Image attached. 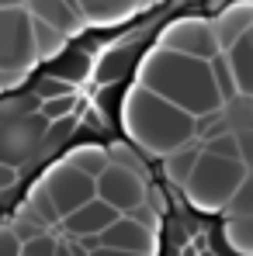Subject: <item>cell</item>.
I'll list each match as a JSON object with an SVG mask.
<instances>
[{
  "instance_id": "obj_1",
  "label": "cell",
  "mask_w": 253,
  "mask_h": 256,
  "mask_svg": "<svg viewBox=\"0 0 253 256\" xmlns=\"http://www.w3.org/2000/svg\"><path fill=\"white\" fill-rule=\"evenodd\" d=\"M180 21H201V0H153L128 18L87 24L0 86V225L73 156L135 149L128 94Z\"/></svg>"
},
{
  "instance_id": "obj_2",
  "label": "cell",
  "mask_w": 253,
  "mask_h": 256,
  "mask_svg": "<svg viewBox=\"0 0 253 256\" xmlns=\"http://www.w3.org/2000/svg\"><path fill=\"white\" fill-rule=\"evenodd\" d=\"M146 86L163 97L167 104L180 108L184 114H191L194 122L198 118H215L218 108L225 104L222 100V90L215 84V73H211V59L201 56H187V52H153L142 66V76Z\"/></svg>"
},
{
  "instance_id": "obj_3",
  "label": "cell",
  "mask_w": 253,
  "mask_h": 256,
  "mask_svg": "<svg viewBox=\"0 0 253 256\" xmlns=\"http://www.w3.org/2000/svg\"><path fill=\"white\" fill-rule=\"evenodd\" d=\"M135 125H139V152L149 160H167L177 149H184L191 138H198V122L184 114L180 108L167 104L156 94H142L135 104Z\"/></svg>"
},
{
  "instance_id": "obj_4",
  "label": "cell",
  "mask_w": 253,
  "mask_h": 256,
  "mask_svg": "<svg viewBox=\"0 0 253 256\" xmlns=\"http://www.w3.org/2000/svg\"><path fill=\"white\" fill-rule=\"evenodd\" d=\"M146 166L149 160L146 156H135L132 163H111L97 173L94 180V190L104 204H111L118 214H135L146 198H149V187H146Z\"/></svg>"
},
{
  "instance_id": "obj_5",
  "label": "cell",
  "mask_w": 253,
  "mask_h": 256,
  "mask_svg": "<svg viewBox=\"0 0 253 256\" xmlns=\"http://www.w3.org/2000/svg\"><path fill=\"white\" fill-rule=\"evenodd\" d=\"M35 59H39V42H35L32 14L21 4L18 7H0V73H7L14 80Z\"/></svg>"
},
{
  "instance_id": "obj_6",
  "label": "cell",
  "mask_w": 253,
  "mask_h": 256,
  "mask_svg": "<svg viewBox=\"0 0 253 256\" xmlns=\"http://www.w3.org/2000/svg\"><path fill=\"white\" fill-rule=\"evenodd\" d=\"M246 180V166L239 160H218L208 152H198V163L191 166L187 180H184V190H198L205 194V212H211V201H229Z\"/></svg>"
},
{
  "instance_id": "obj_7",
  "label": "cell",
  "mask_w": 253,
  "mask_h": 256,
  "mask_svg": "<svg viewBox=\"0 0 253 256\" xmlns=\"http://www.w3.org/2000/svg\"><path fill=\"white\" fill-rule=\"evenodd\" d=\"M42 190L49 194V201H52V208H56L59 218L73 214L77 208H84L87 201L97 198V190H94V176H87V173L80 170V166H73V163L56 166V170L42 180Z\"/></svg>"
},
{
  "instance_id": "obj_8",
  "label": "cell",
  "mask_w": 253,
  "mask_h": 256,
  "mask_svg": "<svg viewBox=\"0 0 253 256\" xmlns=\"http://www.w3.org/2000/svg\"><path fill=\"white\" fill-rule=\"evenodd\" d=\"M111 222H118V212L111 204H104L101 198H94V201H87L84 208H77L73 214L59 218L56 228H59L63 239H97Z\"/></svg>"
},
{
  "instance_id": "obj_9",
  "label": "cell",
  "mask_w": 253,
  "mask_h": 256,
  "mask_svg": "<svg viewBox=\"0 0 253 256\" xmlns=\"http://www.w3.org/2000/svg\"><path fill=\"white\" fill-rule=\"evenodd\" d=\"M97 246L149 256L153 253V228H149L146 222H139L135 214H118V222H111V225L97 236Z\"/></svg>"
},
{
  "instance_id": "obj_10",
  "label": "cell",
  "mask_w": 253,
  "mask_h": 256,
  "mask_svg": "<svg viewBox=\"0 0 253 256\" xmlns=\"http://www.w3.org/2000/svg\"><path fill=\"white\" fill-rule=\"evenodd\" d=\"M222 66L236 80L232 90L243 94V97H253V21H250V28H243L236 35V42L229 45V52L222 56Z\"/></svg>"
},
{
  "instance_id": "obj_11",
  "label": "cell",
  "mask_w": 253,
  "mask_h": 256,
  "mask_svg": "<svg viewBox=\"0 0 253 256\" xmlns=\"http://www.w3.org/2000/svg\"><path fill=\"white\" fill-rule=\"evenodd\" d=\"M28 14H32V21H39L59 35H73L84 28V18L66 0H28Z\"/></svg>"
},
{
  "instance_id": "obj_12",
  "label": "cell",
  "mask_w": 253,
  "mask_h": 256,
  "mask_svg": "<svg viewBox=\"0 0 253 256\" xmlns=\"http://www.w3.org/2000/svg\"><path fill=\"white\" fill-rule=\"evenodd\" d=\"M187 256H253V253L236 250V246L229 242V232L218 228V225H211V228H205V232L194 239V246H191Z\"/></svg>"
},
{
  "instance_id": "obj_13",
  "label": "cell",
  "mask_w": 253,
  "mask_h": 256,
  "mask_svg": "<svg viewBox=\"0 0 253 256\" xmlns=\"http://www.w3.org/2000/svg\"><path fill=\"white\" fill-rule=\"evenodd\" d=\"M139 0H77V10L80 18L90 21V18H101V14H115V10H125V7H135Z\"/></svg>"
},
{
  "instance_id": "obj_14",
  "label": "cell",
  "mask_w": 253,
  "mask_h": 256,
  "mask_svg": "<svg viewBox=\"0 0 253 256\" xmlns=\"http://www.w3.org/2000/svg\"><path fill=\"white\" fill-rule=\"evenodd\" d=\"M52 253H56V236L49 228L21 239V256H52Z\"/></svg>"
},
{
  "instance_id": "obj_15",
  "label": "cell",
  "mask_w": 253,
  "mask_h": 256,
  "mask_svg": "<svg viewBox=\"0 0 253 256\" xmlns=\"http://www.w3.org/2000/svg\"><path fill=\"white\" fill-rule=\"evenodd\" d=\"M239 4H253V0H201V21H218Z\"/></svg>"
},
{
  "instance_id": "obj_16",
  "label": "cell",
  "mask_w": 253,
  "mask_h": 256,
  "mask_svg": "<svg viewBox=\"0 0 253 256\" xmlns=\"http://www.w3.org/2000/svg\"><path fill=\"white\" fill-rule=\"evenodd\" d=\"M87 256H139V253H125V250H108V246H94V250H87Z\"/></svg>"
},
{
  "instance_id": "obj_17",
  "label": "cell",
  "mask_w": 253,
  "mask_h": 256,
  "mask_svg": "<svg viewBox=\"0 0 253 256\" xmlns=\"http://www.w3.org/2000/svg\"><path fill=\"white\" fill-rule=\"evenodd\" d=\"M52 256H73L70 253V242H66V239H56V253Z\"/></svg>"
}]
</instances>
